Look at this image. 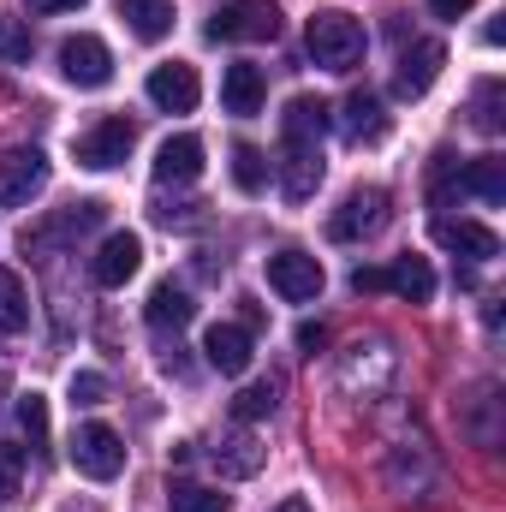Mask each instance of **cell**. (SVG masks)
<instances>
[{"label":"cell","mask_w":506,"mask_h":512,"mask_svg":"<svg viewBox=\"0 0 506 512\" xmlns=\"http://www.w3.org/2000/svg\"><path fill=\"white\" fill-rule=\"evenodd\" d=\"M304 42H310V60L328 66V72H352V66L364 60V48H370L364 24H358L352 12H340V6H322V12L304 24Z\"/></svg>","instance_id":"6da1fadb"},{"label":"cell","mask_w":506,"mask_h":512,"mask_svg":"<svg viewBox=\"0 0 506 512\" xmlns=\"http://www.w3.org/2000/svg\"><path fill=\"white\" fill-rule=\"evenodd\" d=\"M280 36V6L274 0H227L209 18V42H274Z\"/></svg>","instance_id":"7a4b0ae2"},{"label":"cell","mask_w":506,"mask_h":512,"mask_svg":"<svg viewBox=\"0 0 506 512\" xmlns=\"http://www.w3.org/2000/svg\"><path fill=\"white\" fill-rule=\"evenodd\" d=\"M66 453H72L78 477H90V483H114V477L126 471V447H120V435H114L108 423H84Z\"/></svg>","instance_id":"3957f363"},{"label":"cell","mask_w":506,"mask_h":512,"mask_svg":"<svg viewBox=\"0 0 506 512\" xmlns=\"http://www.w3.org/2000/svg\"><path fill=\"white\" fill-rule=\"evenodd\" d=\"M387 227V191L381 185H358L334 215H328V233L340 239V245H358V239H370Z\"/></svg>","instance_id":"277c9868"},{"label":"cell","mask_w":506,"mask_h":512,"mask_svg":"<svg viewBox=\"0 0 506 512\" xmlns=\"http://www.w3.org/2000/svg\"><path fill=\"white\" fill-rule=\"evenodd\" d=\"M60 72H66V84H78V90H102L108 78H114V54H108V42L102 36H66L60 42Z\"/></svg>","instance_id":"5b68a950"},{"label":"cell","mask_w":506,"mask_h":512,"mask_svg":"<svg viewBox=\"0 0 506 512\" xmlns=\"http://www.w3.org/2000/svg\"><path fill=\"white\" fill-rule=\"evenodd\" d=\"M274 173H280V197H286V203H310L316 185H322V143H292V137H280Z\"/></svg>","instance_id":"8992f818"},{"label":"cell","mask_w":506,"mask_h":512,"mask_svg":"<svg viewBox=\"0 0 506 512\" xmlns=\"http://www.w3.org/2000/svg\"><path fill=\"white\" fill-rule=\"evenodd\" d=\"M268 286L280 298H292V304H310V298H322L328 274H322V262L310 251H274L268 256Z\"/></svg>","instance_id":"52a82bcc"},{"label":"cell","mask_w":506,"mask_h":512,"mask_svg":"<svg viewBox=\"0 0 506 512\" xmlns=\"http://www.w3.org/2000/svg\"><path fill=\"white\" fill-rule=\"evenodd\" d=\"M48 185V155L42 149H6L0 155V209H24Z\"/></svg>","instance_id":"ba28073f"},{"label":"cell","mask_w":506,"mask_h":512,"mask_svg":"<svg viewBox=\"0 0 506 512\" xmlns=\"http://www.w3.org/2000/svg\"><path fill=\"white\" fill-rule=\"evenodd\" d=\"M441 66H447V48H441L435 36H423V42H411V48L399 54V66H393V96H405V102H417V96H429V84L441 78Z\"/></svg>","instance_id":"9c48e42d"},{"label":"cell","mask_w":506,"mask_h":512,"mask_svg":"<svg viewBox=\"0 0 506 512\" xmlns=\"http://www.w3.org/2000/svg\"><path fill=\"white\" fill-rule=\"evenodd\" d=\"M131 143H137V126L131 120H102V126H90L78 137V167L108 173V167H120L131 155Z\"/></svg>","instance_id":"30bf717a"},{"label":"cell","mask_w":506,"mask_h":512,"mask_svg":"<svg viewBox=\"0 0 506 512\" xmlns=\"http://www.w3.org/2000/svg\"><path fill=\"white\" fill-rule=\"evenodd\" d=\"M137 268H143V239H137V233H108L102 251L90 256V280H96L102 292H120Z\"/></svg>","instance_id":"8fae6325"},{"label":"cell","mask_w":506,"mask_h":512,"mask_svg":"<svg viewBox=\"0 0 506 512\" xmlns=\"http://www.w3.org/2000/svg\"><path fill=\"white\" fill-rule=\"evenodd\" d=\"M197 96H203L197 66L167 60V66H155V72H149V102H155L161 114H191V108H197Z\"/></svg>","instance_id":"7c38bea8"},{"label":"cell","mask_w":506,"mask_h":512,"mask_svg":"<svg viewBox=\"0 0 506 512\" xmlns=\"http://www.w3.org/2000/svg\"><path fill=\"white\" fill-rule=\"evenodd\" d=\"M203 358H209V370H221V376H245V370H251V328H245V322H215V328L203 334Z\"/></svg>","instance_id":"4fadbf2b"},{"label":"cell","mask_w":506,"mask_h":512,"mask_svg":"<svg viewBox=\"0 0 506 512\" xmlns=\"http://www.w3.org/2000/svg\"><path fill=\"white\" fill-rule=\"evenodd\" d=\"M197 173H203V137L179 131V137H167V143L155 149V179H161V185H191Z\"/></svg>","instance_id":"5bb4252c"},{"label":"cell","mask_w":506,"mask_h":512,"mask_svg":"<svg viewBox=\"0 0 506 512\" xmlns=\"http://www.w3.org/2000/svg\"><path fill=\"white\" fill-rule=\"evenodd\" d=\"M435 239H441L447 251L471 256V262L501 256V233H495V227H483V221H447V215H435Z\"/></svg>","instance_id":"9a60e30c"},{"label":"cell","mask_w":506,"mask_h":512,"mask_svg":"<svg viewBox=\"0 0 506 512\" xmlns=\"http://www.w3.org/2000/svg\"><path fill=\"white\" fill-rule=\"evenodd\" d=\"M262 96H268V84H262V66L239 60V66H227V72H221V108H227V114L251 120V114H262Z\"/></svg>","instance_id":"2e32d148"},{"label":"cell","mask_w":506,"mask_h":512,"mask_svg":"<svg viewBox=\"0 0 506 512\" xmlns=\"http://www.w3.org/2000/svg\"><path fill=\"white\" fill-rule=\"evenodd\" d=\"M328 102L322 96H292L286 102V114H280V137H292V143H322L328 137Z\"/></svg>","instance_id":"e0dca14e"},{"label":"cell","mask_w":506,"mask_h":512,"mask_svg":"<svg viewBox=\"0 0 506 512\" xmlns=\"http://www.w3.org/2000/svg\"><path fill=\"white\" fill-rule=\"evenodd\" d=\"M387 274V292H399L405 304H429L435 298V268L423 262V256H399L393 268H381Z\"/></svg>","instance_id":"ac0fdd59"},{"label":"cell","mask_w":506,"mask_h":512,"mask_svg":"<svg viewBox=\"0 0 506 512\" xmlns=\"http://www.w3.org/2000/svg\"><path fill=\"white\" fill-rule=\"evenodd\" d=\"M143 316H149V328H185L191 316H197V304H191V292L185 286H173V280H161L155 292H149V304H143Z\"/></svg>","instance_id":"d6986e66"},{"label":"cell","mask_w":506,"mask_h":512,"mask_svg":"<svg viewBox=\"0 0 506 512\" xmlns=\"http://www.w3.org/2000/svg\"><path fill=\"white\" fill-rule=\"evenodd\" d=\"M346 137H352V143H381V137H387L381 96H370V90H352V96H346Z\"/></svg>","instance_id":"ffe728a7"},{"label":"cell","mask_w":506,"mask_h":512,"mask_svg":"<svg viewBox=\"0 0 506 512\" xmlns=\"http://www.w3.org/2000/svg\"><path fill=\"white\" fill-rule=\"evenodd\" d=\"M459 191H471V197H483V203H506V161L501 155H477V161H465Z\"/></svg>","instance_id":"44dd1931"},{"label":"cell","mask_w":506,"mask_h":512,"mask_svg":"<svg viewBox=\"0 0 506 512\" xmlns=\"http://www.w3.org/2000/svg\"><path fill=\"white\" fill-rule=\"evenodd\" d=\"M120 18L131 24V36L161 42L173 30V0H120Z\"/></svg>","instance_id":"7402d4cb"},{"label":"cell","mask_w":506,"mask_h":512,"mask_svg":"<svg viewBox=\"0 0 506 512\" xmlns=\"http://www.w3.org/2000/svg\"><path fill=\"white\" fill-rule=\"evenodd\" d=\"M90 227H102V203H72L54 227H42V233H24V251H42V245H54V239H72V233H90Z\"/></svg>","instance_id":"603a6c76"},{"label":"cell","mask_w":506,"mask_h":512,"mask_svg":"<svg viewBox=\"0 0 506 512\" xmlns=\"http://www.w3.org/2000/svg\"><path fill=\"white\" fill-rule=\"evenodd\" d=\"M262 459H268V447H256V435H227V441L215 447L221 477H256V471H262Z\"/></svg>","instance_id":"cb8c5ba5"},{"label":"cell","mask_w":506,"mask_h":512,"mask_svg":"<svg viewBox=\"0 0 506 512\" xmlns=\"http://www.w3.org/2000/svg\"><path fill=\"white\" fill-rule=\"evenodd\" d=\"M30 328V292L12 268H0V334H24Z\"/></svg>","instance_id":"d4e9b609"},{"label":"cell","mask_w":506,"mask_h":512,"mask_svg":"<svg viewBox=\"0 0 506 512\" xmlns=\"http://www.w3.org/2000/svg\"><path fill=\"white\" fill-rule=\"evenodd\" d=\"M274 405H280V382H274V376L233 393V417H239V423H262V417H274Z\"/></svg>","instance_id":"484cf974"},{"label":"cell","mask_w":506,"mask_h":512,"mask_svg":"<svg viewBox=\"0 0 506 512\" xmlns=\"http://www.w3.org/2000/svg\"><path fill=\"white\" fill-rule=\"evenodd\" d=\"M167 507L173 512H233V501L221 489H203V483H173L167 489Z\"/></svg>","instance_id":"4316f807"},{"label":"cell","mask_w":506,"mask_h":512,"mask_svg":"<svg viewBox=\"0 0 506 512\" xmlns=\"http://www.w3.org/2000/svg\"><path fill=\"white\" fill-rule=\"evenodd\" d=\"M233 185H239L245 197H256V191L268 185V155H262L256 143H239V149H233Z\"/></svg>","instance_id":"83f0119b"},{"label":"cell","mask_w":506,"mask_h":512,"mask_svg":"<svg viewBox=\"0 0 506 512\" xmlns=\"http://www.w3.org/2000/svg\"><path fill=\"white\" fill-rule=\"evenodd\" d=\"M18 423H24L30 447H42V441H48V399H42V393H24V399H18Z\"/></svg>","instance_id":"f1b7e54d"},{"label":"cell","mask_w":506,"mask_h":512,"mask_svg":"<svg viewBox=\"0 0 506 512\" xmlns=\"http://www.w3.org/2000/svg\"><path fill=\"white\" fill-rule=\"evenodd\" d=\"M18 477H24V447H12V441H0V507L18 495Z\"/></svg>","instance_id":"f546056e"},{"label":"cell","mask_w":506,"mask_h":512,"mask_svg":"<svg viewBox=\"0 0 506 512\" xmlns=\"http://www.w3.org/2000/svg\"><path fill=\"white\" fill-rule=\"evenodd\" d=\"M108 399V376L102 370H78L72 376V405H102Z\"/></svg>","instance_id":"4dcf8cb0"},{"label":"cell","mask_w":506,"mask_h":512,"mask_svg":"<svg viewBox=\"0 0 506 512\" xmlns=\"http://www.w3.org/2000/svg\"><path fill=\"white\" fill-rule=\"evenodd\" d=\"M477 126L501 131V84H483V90H477Z\"/></svg>","instance_id":"1f68e13d"},{"label":"cell","mask_w":506,"mask_h":512,"mask_svg":"<svg viewBox=\"0 0 506 512\" xmlns=\"http://www.w3.org/2000/svg\"><path fill=\"white\" fill-rule=\"evenodd\" d=\"M0 54H6V60H30V36H24L12 18H0Z\"/></svg>","instance_id":"d6a6232c"},{"label":"cell","mask_w":506,"mask_h":512,"mask_svg":"<svg viewBox=\"0 0 506 512\" xmlns=\"http://www.w3.org/2000/svg\"><path fill=\"white\" fill-rule=\"evenodd\" d=\"M322 346H328V328H322V322H304V328H298V352H304V358H316Z\"/></svg>","instance_id":"836d02e7"},{"label":"cell","mask_w":506,"mask_h":512,"mask_svg":"<svg viewBox=\"0 0 506 512\" xmlns=\"http://www.w3.org/2000/svg\"><path fill=\"white\" fill-rule=\"evenodd\" d=\"M352 286H358V292H381L387 274H381V268H352Z\"/></svg>","instance_id":"e575fe53"},{"label":"cell","mask_w":506,"mask_h":512,"mask_svg":"<svg viewBox=\"0 0 506 512\" xmlns=\"http://www.w3.org/2000/svg\"><path fill=\"white\" fill-rule=\"evenodd\" d=\"M471 6H477V0H429V12H435V18H465Z\"/></svg>","instance_id":"d590c367"},{"label":"cell","mask_w":506,"mask_h":512,"mask_svg":"<svg viewBox=\"0 0 506 512\" xmlns=\"http://www.w3.org/2000/svg\"><path fill=\"white\" fill-rule=\"evenodd\" d=\"M30 12H72V6H84V0H24Z\"/></svg>","instance_id":"8d00e7d4"},{"label":"cell","mask_w":506,"mask_h":512,"mask_svg":"<svg viewBox=\"0 0 506 512\" xmlns=\"http://www.w3.org/2000/svg\"><path fill=\"white\" fill-rule=\"evenodd\" d=\"M274 512H310V501H298V495H292V501H280Z\"/></svg>","instance_id":"74e56055"}]
</instances>
